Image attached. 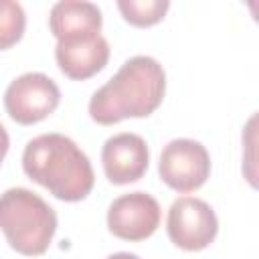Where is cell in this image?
<instances>
[{
    "label": "cell",
    "instance_id": "6da1fadb",
    "mask_svg": "<svg viewBox=\"0 0 259 259\" xmlns=\"http://www.w3.org/2000/svg\"><path fill=\"white\" fill-rule=\"evenodd\" d=\"M166 93V73L148 55L127 59L89 101V115L101 125L127 117H146L158 109Z\"/></svg>",
    "mask_w": 259,
    "mask_h": 259
},
{
    "label": "cell",
    "instance_id": "7a4b0ae2",
    "mask_svg": "<svg viewBox=\"0 0 259 259\" xmlns=\"http://www.w3.org/2000/svg\"><path fill=\"white\" fill-rule=\"evenodd\" d=\"M22 168L30 180L65 202L83 200L95 182L87 154L63 134L32 138L24 148Z\"/></svg>",
    "mask_w": 259,
    "mask_h": 259
},
{
    "label": "cell",
    "instance_id": "3957f363",
    "mask_svg": "<svg viewBox=\"0 0 259 259\" xmlns=\"http://www.w3.org/2000/svg\"><path fill=\"white\" fill-rule=\"evenodd\" d=\"M0 231L16 253L36 257L55 237L57 212L32 190L8 188L0 194Z\"/></svg>",
    "mask_w": 259,
    "mask_h": 259
},
{
    "label": "cell",
    "instance_id": "277c9868",
    "mask_svg": "<svg viewBox=\"0 0 259 259\" xmlns=\"http://www.w3.org/2000/svg\"><path fill=\"white\" fill-rule=\"evenodd\" d=\"M158 172L162 182L172 190L192 192L206 182L210 174V156L200 142L178 138L164 146Z\"/></svg>",
    "mask_w": 259,
    "mask_h": 259
},
{
    "label": "cell",
    "instance_id": "5b68a950",
    "mask_svg": "<svg viewBox=\"0 0 259 259\" xmlns=\"http://www.w3.org/2000/svg\"><path fill=\"white\" fill-rule=\"evenodd\" d=\"M166 231L176 247L184 251H202L214 241L219 219L208 202L194 196H180L168 210Z\"/></svg>",
    "mask_w": 259,
    "mask_h": 259
},
{
    "label": "cell",
    "instance_id": "8992f818",
    "mask_svg": "<svg viewBox=\"0 0 259 259\" xmlns=\"http://www.w3.org/2000/svg\"><path fill=\"white\" fill-rule=\"evenodd\" d=\"M61 101L57 83L45 73H24L16 77L4 93L8 115L22 125L36 123L49 117Z\"/></svg>",
    "mask_w": 259,
    "mask_h": 259
},
{
    "label": "cell",
    "instance_id": "52a82bcc",
    "mask_svg": "<svg viewBox=\"0 0 259 259\" xmlns=\"http://www.w3.org/2000/svg\"><path fill=\"white\" fill-rule=\"evenodd\" d=\"M158 200L142 190L117 196L107 210V229L123 241H144L152 237L160 225Z\"/></svg>",
    "mask_w": 259,
    "mask_h": 259
},
{
    "label": "cell",
    "instance_id": "ba28073f",
    "mask_svg": "<svg viewBox=\"0 0 259 259\" xmlns=\"http://www.w3.org/2000/svg\"><path fill=\"white\" fill-rule=\"evenodd\" d=\"M101 164L111 184H130L140 180L150 164V150L142 136L121 132L105 140Z\"/></svg>",
    "mask_w": 259,
    "mask_h": 259
},
{
    "label": "cell",
    "instance_id": "9c48e42d",
    "mask_svg": "<svg viewBox=\"0 0 259 259\" xmlns=\"http://www.w3.org/2000/svg\"><path fill=\"white\" fill-rule=\"evenodd\" d=\"M55 59L59 69L75 81H83L99 73L109 61V45L101 34L75 36L57 40Z\"/></svg>",
    "mask_w": 259,
    "mask_h": 259
},
{
    "label": "cell",
    "instance_id": "30bf717a",
    "mask_svg": "<svg viewBox=\"0 0 259 259\" xmlns=\"http://www.w3.org/2000/svg\"><path fill=\"white\" fill-rule=\"evenodd\" d=\"M101 10L93 2L63 0L57 2L49 14V28L57 40L101 34Z\"/></svg>",
    "mask_w": 259,
    "mask_h": 259
},
{
    "label": "cell",
    "instance_id": "8fae6325",
    "mask_svg": "<svg viewBox=\"0 0 259 259\" xmlns=\"http://www.w3.org/2000/svg\"><path fill=\"white\" fill-rule=\"evenodd\" d=\"M119 12L134 26H152L164 18L170 8L168 0H119Z\"/></svg>",
    "mask_w": 259,
    "mask_h": 259
},
{
    "label": "cell",
    "instance_id": "7c38bea8",
    "mask_svg": "<svg viewBox=\"0 0 259 259\" xmlns=\"http://www.w3.org/2000/svg\"><path fill=\"white\" fill-rule=\"evenodd\" d=\"M26 26V14L18 2L0 0V51L16 45Z\"/></svg>",
    "mask_w": 259,
    "mask_h": 259
},
{
    "label": "cell",
    "instance_id": "4fadbf2b",
    "mask_svg": "<svg viewBox=\"0 0 259 259\" xmlns=\"http://www.w3.org/2000/svg\"><path fill=\"white\" fill-rule=\"evenodd\" d=\"M8 146H10V138H8V132H6V130H4V125L0 123V164H2V160L6 158Z\"/></svg>",
    "mask_w": 259,
    "mask_h": 259
},
{
    "label": "cell",
    "instance_id": "5bb4252c",
    "mask_svg": "<svg viewBox=\"0 0 259 259\" xmlns=\"http://www.w3.org/2000/svg\"><path fill=\"white\" fill-rule=\"evenodd\" d=\"M105 259H140L136 253H125V251H119V253H113V255H109V257H105Z\"/></svg>",
    "mask_w": 259,
    "mask_h": 259
}]
</instances>
